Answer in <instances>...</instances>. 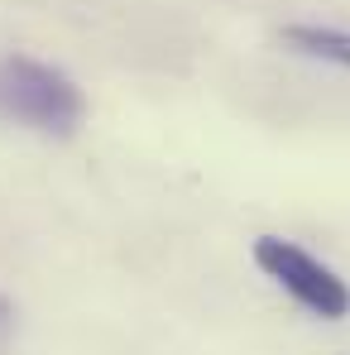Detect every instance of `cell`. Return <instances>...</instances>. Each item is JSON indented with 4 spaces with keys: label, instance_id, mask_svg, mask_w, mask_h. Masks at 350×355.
<instances>
[{
    "label": "cell",
    "instance_id": "6da1fadb",
    "mask_svg": "<svg viewBox=\"0 0 350 355\" xmlns=\"http://www.w3.org/2000/svg\"><path fill=\"white\" fill-rule=\"evenodd\" d=\"M0 120L24 125L44 139H72L87 120V96L62 67L10 53L0 58Z\"/></svg>",
    "mask_w": 350,
    "mask_h": 355
},
{
    "label": "cell",
    "instance_id": "7a4b0ae2",
    "mask_svg": "<svg viewBox=\"0 0 350 355\" xmlns=\"http://www.w3.org/2000/svg\"><path fill=\"white\" fill-rule=\"evenodd\" d=\"M254 264H259L297 307H307L312 317H322V322L350 317V284L331 264H322L312 250H302V245H292V240H283V236H259L254 240Z\"/></svg>",
    "mask_w": 350,
    "mask_h": 355
},
{
    "label": "cell",
    "instance_id": "3957f363",
    "mask_svg": "<svg viewBox=\"0 0 350 355\" xmlns=\"http://www.w3.org/2000/svg\"><path fill=\"white\" fill-rule=\"evenodd\" d=\"M292 53L302 58H317V62H331V67H346L350 72V34L346 29H331V24H288L279 34Z\"/></svg>",
    "mask_w": 350,
    "mask_h": 355
},
{
    "label": "cell",
    "instance_id": "277c9868",
    "mask_svg": "<svg viewBox=\"0 0 350 355\" xmlns=\"http://www.w3.org/2000/svg\"><path fill=\"white\" fill-rule=\"evenodd\" d=\"M10 341H15V302L0 293V355L10 351Z\"/></svg>",
    "mask_w": 350,
    "mask_h": 355
}]
</instances>
